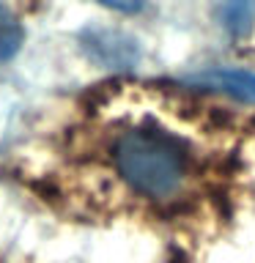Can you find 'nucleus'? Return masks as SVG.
<instances>
[{
  "instance_id": "f03ea898",
  "label": "nucleus",
  "mask_w": 255,
  "mask_h": 263,
  "mask_svg": "<svg viewBox=\"0 0 255 263\" xmlns=\"http://www.w3.org/2000/svg\"><path fill=\"white\" fill-rule=\"evenodd\" d=\"M192 82H197V85H203V88L222 90V93H228L233 99L255 104V74L233 71V69H217V71L197 74V77H192Z\"/></svg>"
},
{
  "instance_id": "20e7f679",
  "label": "nucleus",
  "mask_w": 255,
  "mask_h": 263,
  "mask_svg": "<svg viewBox=\"0 0 255 263\" xmlns=\"http://www.w3.org/2000/svg\"><path fill=\"white\" fill-rule=\"evenodd\" d=\"M94 3L110 8V11H118V14H137V11H143L145 0H94Z\"/></svg>"
},
{
  "instance_id": "7ed1b4c3",
  "label": "nucleus",
  "mask_w": 255,
  "mask_h": 263,
  "mask_svg": "<svg viewBox=\"0 0 255 263\" xmlns=\"http://www.w3.org/2000/svg\"><path fill=\"white\" fill-rule=\"evenodd\" d=\"M22 25L16 20V14L0 0V61H8L20 52L22 47Z\"/></svg>"
},
{
  "instance_id": "f257e3e1",
  "label": "nucleus",
  "mask_w": 255,
  "mask_h": 263,
  "mask_svg": "<svg viewBox=\"0 0 255 263\" xmlns=\"http://www.w3.org/2000/svg\"><path fill=\"white\" fill-rule=\"evenodd\" d=\"M110 159L132 192L156 203L176 200L192 176L187 145L176 135L154 126H135L115 135Z\"/></svg>"
}]
</instances>
